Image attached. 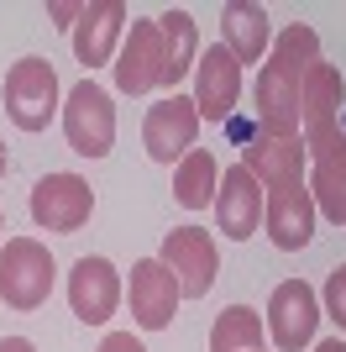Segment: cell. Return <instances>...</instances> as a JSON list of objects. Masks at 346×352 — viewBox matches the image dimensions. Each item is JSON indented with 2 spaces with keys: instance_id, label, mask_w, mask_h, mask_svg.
Returning <instances> with one entry per match:
<instances>
[{
  "instance_id": "obj_20",
  "label": "cell",
  "mask_w": 346,
  "mask_h": 352,
  "mask_svg": "<svg viewBox=\"0 0 346 352\" xmlns=\"http://www.w3.org/2000/svg\"><path fill=\"white\" fill-rule=\"evenodd\" d=\"M310 195H315V210H320V216H331L336 226H341V216H346V121H341V137H336V142L315 158Z\"/></svg>"
},
{
  "instance_id": "obj_2",
  "label": "cell",
  "mask_w": 346,
  "mask_h": 352,
  "mask_svg": "<svg viewBox=\"0 0 346 352\" xmlns=\"http://www.w3.org/2000/svg\"><path fill=\"white\" fill-rule=\"evenodd\" d=\"M58 263L37 236H11L0 248V300L11 310H43L53 294Z\"/></svg>"
},
{
  "instance_id": "obj_19",
  "label": "cell",
  "mask_w": 346,
  "mask_h": 352,
  "mask_svg": "<svg viewBox=\"0 0 346 352\" xmlns=\"http://www.w3.org/2000/svg\"><path fill=\"white\" fill-rule=\"evenodd\" d=\"M158 32H163V89L178 95V79L194 74V63H200V32H194V16L178 6L158 16Z\"/></svg>"
},
{
  "instance_id": "obj_29",
  "label": "cell",
  "mask_w": 346,
  "mask_h": 352,
  "mask_svg": "<svg viewBox=\"0 0 346 352\" xmlns=\"http://www.w3.org/2000/svg\"><path fill=\"white\" fill-rule=\"evenodd\" d=\"M341 226H346V216H341Z\"/></svg>"
},
{
  "instance_id": "obj_15",
  "label": "cell",
  "mask_w": 346,
  "mask_h": 352,
  "mask_svg": "<svg viewBox=\"0 0 346 352\" xmlns=\"http://www.w3.org/2000/svg\"><path fill=\"white\" fill-rule=\"evenodd\" d=\"M69 305L84 326H105L121 305V274L111 258H79L69 274Z\"/></svg>"
},
{
  "instance_id": "obj_12",
  "label": "cell",
  "mask_w": 346,
  "mask_h": 352,
  "mask_svg": "<svg viewBox=\"0 0 346 352\" xmlns=\"http://www.w3.org/2000/svg\"><path fill=\"white\" fill-rule=\"evenodd\" d=\"M304 137H268L252 132L242 142V168L257 179L262 190H288V184H304Z\"/></svg>"
},
{
  "instance_id": "obj_4",
  "label": "cell",
  "mask_w": 346,
  "mask_h": 352,
  "mask_svg": "<svg viewBox=\"0 0 346 352\" xmlns=\"http://www.w3.org/2000/svg\"><path fill=\"white\" fill-rule=\"evenodd\" d=\"M5 116L21 126V132H47V121L58 116V74L47 58H16L5 69Z\"/></svg>"
},
{
  "instance_id": "obj_5",
  "label": "cell",
  "mask_w": 346,
  "mask_h": 352,
  "mask_svg": "<svg viewBox=\"0 0 346 352\" xmlns=\"http://www.w3.org/2000/svg\"><path fill=\"white\" fill-rule=\"evenodd\" d=\"M63 137L79 158H105L115 142V105L95 79H79V85L63 95Z\"/></svg>"
},
{
  "instance_id": "obj_27",
  "label": "cell",
  "mask_w": 346,
  "mask_h": 352,
  "mask_svg": "<svg viewBox=\"0 0 346 352\" xmlns=\"http://www.w3.org/2000/svg\"><path fill=\"white\" fill-rule=\"evenodd\" d=\"M315 352H346V342L341 337H325V342H315Z\"/></svg>"
},
{
  "instance_id": "obj_16",
  "label": "cell",
  "mask_w": 346,
  "mask_h": 352,
  "mask_svg": "<svg viewBox=\"0 0 346 352\" xmlns=\"http://www.w3.org/2000/svg\"><path fill=\"white\" fill-rule=\"evenodd\" d=\"M126 43V6L121 0H89L79 27H73V58L84 69H100V63H115Z\"/></svg>"
},
{
  "instance_id": "obj_9",
  "label": "cell",
  "mask_w": 346,
  "mask_h": 352,
  "mask_svg": "<svg viewBox=\"0 0 346 352\" xmlns=\"http://www.w3.org/2000/svg\"><path fill=\"white\" fill-rule=\"evenodd\" d=\"M200 137V105L194 95H168V100L147 105V121H142V142H147V158L152 163H173L184 158Z\"/></svg>"
},
{
  "instance_id": "obj_25",
  "label": "cell",
  "mask_w": 346,
  "mask_h": 352,
  "mask_svg": "<svg viewBox=\"0 0 346 352\" xmlns=\"http://www.w3.org/2000/svg\"><path fill=\"white\" fill-rule=\"evenodd\" d=\"M95 352H147V347H142L137 337H131V331H111V337H105Z\"/></svg>"
},
{
  "instance_id": "obj_11",
  "label": "cell",
  "mask_w": 346,
  "mask_h": 352,
  "mask_svg": "<svg viewBox=\"0 0 346 352\" xmlns=\"http://www.w3.org/2000/svg\"><path fill=\"white\" fill-rule=\"evenodd\" d=\"M315 326H320V294L310 289L304 279H284L268 300V331L284 352H299L315 342Z\"/></svg>"
},
{
  "instance_id": "obj_26",
  "label": "cell",
  "mask_w": 346,
  "mask_h": 352,
  "mask_svg": "<svg viewBox=\"0 0 346 352\" xmlns=\"http://www.w3.org/2000/svg\"><path fill=\"white\" fill-rule=\"evenodd\" d=\"M0 352H37L27 337H0Z\"/></svg>"
},
{
  "instance_id": "obj_24",
  "label": "cell",
  "mask_w": 346,
  "mask_h": 352,
  "mask_svg": "<svg viewBox=\"0 0 346 352\" xmlns=\"http://www.w3.org/2000/svg\"><path fill=\"white\" fill-rule=\"evenodd\" d=\"M47 16H53V27H79L84 6H73V0H47Z\"/></svg>"
},
{
  "instance_id": "obj_18",
  "label": "cell",
  "mask_w": 346,
  "mask_h": 352,
  "mask_svg": "<svg viewBox=\"0 0 346 352\" xmlns=\"http://www.w3.org/2000/svg\"><path fill=\"white\" fill-rule=\"evenodd\" d=\"M220 32H226V53L236 63H268V47H273V21H268V6L257 0H231L220 11Z\"/></svg>"
},
{
  "instance_id": "obj_6",
  "label": "cell",
  "mask_w": 346,
  "mask_h": 352,
  "mask_svg": "<svg viewBox=\"0 0 346 352\" xmlns=\"http://www.w3.org/2000/svg\"><path fill=\"white\" fill-rule=\"evenodd\" d=\"M158 258H163V268H168L173 279H178V294H189V300L210 294V284H216V274H220L216 236L205 232V226H173V232L163 236Z\"/></svg>"
},
{
  "instance_id": "obj_8",
  "label": "cell",
  "mask_w": 346,
  "mask_h": 352,
  "mask_svg": "<svg viewBox=\"0 0 346 352\" xmlns=\"http://www.w3.org/2000/svg\"><path fill=\"white\" fill-rule=\"evenodd\" d=\"M115 89L121 95H152L163 89V32H158V16L147 21H131L126 27V43L115 53Z\"/></svg>"
},
{
  "instance_id": "obj_7",
  "label": "cell",
  "mask_w": 346,
  "mask_h": 352,
  "mask_svg": "<svg viewBox=\"0 0 346 352\" xmlns=\"http://www.w3.org/2000/svg\"><path fill=\"white\" fill-rule=\"evenodd\" d=\"M89 216H95V190L79 174H47L32 184V221L43 232L73 236Z\"/></svg>"
},
{
  "instance_id": "obj_14",
  "label": "cell",
  "mask_w": 346,
  "mask_h": 352,
  "mask_svg": "<svg viewBox=\"0 0 346 352\" xmlns=\"http://www.w3.org/2000/svg\"><path fill=\"white\" fill-rule=\"evenodd\" d=\"M315 195H310V184H288V190H268V200H262V226H268V236H273L278 252H299L310 248V236H315Z\"/></svg>"
},
{
  "instance_id": "obj_22",
  "label": "cell",
  "mask_w": 346,
  "mask_h": 352,
  "mask_svg": "<svg viewBox=\"0 0 346 352\" xmlns=\"http://www.w3.org/2000/svg\"><path fill=\"white\" fill-rule=\"evenodd\" d=\"M210 352H262V316L252 305H226L210 331Z\"/></svg>"
},
{
  "instance_id": "obj_21",
  "label": "cell",
  "mask_w": 346,
  "mask_h": 352,
  "mask_svg": "<svg viewBox=\"0 0 346 352\" xmlns=\"http://www.w3.org/2000/svg\"><path fill=\"white\" fill-rule=\"evenodd\" d=\"M216 184H220L216 153L189 147L184 158H178V168H173V200L184 210H205V206H216Z\"/></svg>"
},
{
  "instance_id": "obj_1",
  "label": "cell",
  "mask_w": 346,
  "mask_h": 352,
  "mask_svg": "<svg viewBox=\"0 0 346 352\" xmlns=\"http://www.w3.org/2000/svg\"><path fill=\"white\" fill-rule=\"evenodd\" d=\"M320 63V37L315 27H284L268 47V63L257 69V132L268 137H299V95L304 74Z\"/></svg>"
},
{
  "instance_id": "obj_13",
  "label": "cell",
  "mask_w": 346,
  "mask_h": 352,
  "mask_svg": "<svg viewBox=\"0 0 346 352\" xmlns=\"http://www.w3.org/2000/svg\"><path fill=\"white\" fill-rule=\"evenodd\" d=\"M236 100H242V63L226 53V43L205 47L200 63H194V105H200V121H231L236 116Z\"/></svg>"
},
{
  "instance_id": "obj_3",
  "label": "cell",
  "mask_w": 346,
  "mask_h": 352,
  "mask_svg": "<svg viewBox=\"0 0 346 352\" xmlns=\"http://www.w3.org/2000/svg\"><path fill=\"white\" fill-rule=\"evenodd\" d=\"M346 121V85L336 63H315L304 74V95H299V132H304V153L320 158L325 147L341 137Z\"/></svg>"
},
{
  "instance_id": "obj_23",
  "label": "cell",
  "mask_w": 346,
  "mask_h": 352,
  "mask_svg": "<svg viewBox=\"0 0 346 352\" xmlns=\"http://www.w3.org/2000/svg\"><path fill=\"white\" fill-rule=\"evenodd\" d=\"M325 316L346 331V263L331 268V279H325Z\"/></svg>"
},
{
  "instance_id": "obj_17",
  "label": "cell",
  "mask_w": 346,
  "mask_h": 352,
  "mask_svg": "<svg viewBox=\"0 0 346 352\" xmlns=\"http://www.w3.org/2000/svg\"><path fill=\"white\" fill-rule=\"evenodd\" d=\"M257 221H262V184L242 163H231L216 190V226L231 242H246V236H257Z\"/></svg>"
},
{
  "instance_id": "obj_28",
  "label": "cell",
  "mask_w": 346,
  "mask_h": 352,
  "mask_svg": "<svg viewBox=\"0 0 346 352\" xmlns=\"http://www.w3.org/2000/svg\"><path fill=\"white\" fill-rule=\"evenodd\" d=\"M5 168H11V153H5V142H0V179H5Z\"/></svg>"
},
{
  "instance_id": "obj_10",
  "label": "cell",
  "mask_w": 346,
  "mask_h": 352,
  "mask_svg": "<svg viewBox=\"0 0 346 352\" xmlns=\"http://www.w3.org/2000/svg\"><path fill=\"white\" fill-rule=\"evenodd\" d=\"M126 300H131V321L142 326V331H168L184 294H178V279L163 268V258H137L131 263Z\"/></svg>"
}]
</instances>
